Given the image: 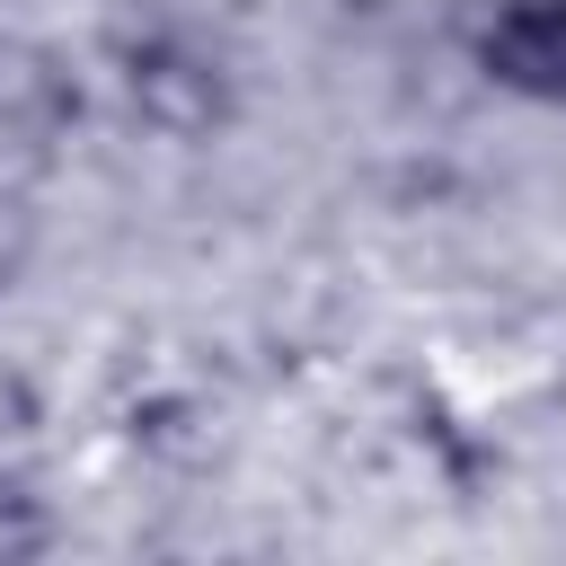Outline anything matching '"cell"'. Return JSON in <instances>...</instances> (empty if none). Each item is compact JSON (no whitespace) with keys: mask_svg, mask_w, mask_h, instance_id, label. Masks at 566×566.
<instances>
[{"mask_svg":"<svg viewBox=\"0 0 566 566\" xmlns=\"http://www.w3.org/2000/svg\"><path fill=\"white\" fill-rule=\"evenodd\" d=\"M115 88H124L133 124L159 133V142H212L239 115V88H230L221 53H203L186 27H133V35H115Z\"/></svg>","mask_w":566,"mask_h":566,"instance_id":"6da1fadb","label":"cell"},{"mask_svg":"<svg viewBox=\"0 0 566 566\" xmlns=\"http://www.w3.org/2000/svg\"><path fill=\"white\" fill-rule=\"evenodd\" d=\"M469 62L531 106H566V0H495L469 27Z\"/></svg>","mask_w":566,"mask_h":566,"instance_id":"7a4b0ae2","label":"cell"},{"mask_svg":"<svg viewBox=\"0 0 566 566\" xmlns=\"http://www.w3.org/2000/svg\"><path fill=\"white\" fill-rule=\"evenodd\" d=\"M80 124V80L53 44L35 35H0V150H53Z\"/></svg>","mask_w":566,"mask_h":566,"instance_id":"3957f363","label":"cell"},{"mask_svg":"<svg viewBox=\"0 0 566 566\" xmlns=\"http://www.w3.org/2000/svg\"><path fill=\"white\" fill-rule=\"evenodd\" d=\"M62 531H53V504L18 478V469H0V566H27V557H44Z\"/></svg>","mask_w":566,"mask_h":566,"instance_id":"277c9868","label":"cell"}]
</instances>
